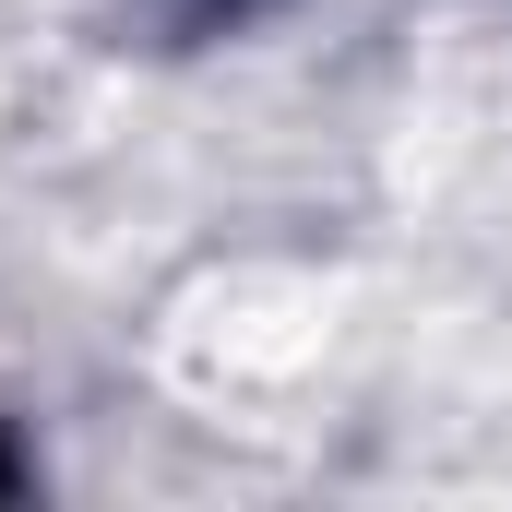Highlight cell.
<instances>
[{
  "label": "cell",
  "mask_w": 512,
  "mask_h": 512,
  "mask_svg": "<svg viewBox=\"0 0 512 512\" xmlns=\"http://www.w3.org/2000/svg\"><path fill=\"white\" fill-rule=\"evenodd\" d=\"M0 489H12V441H0Z\"/></svg>",
  "instance_id": "cell-1"
}]
</instances>
